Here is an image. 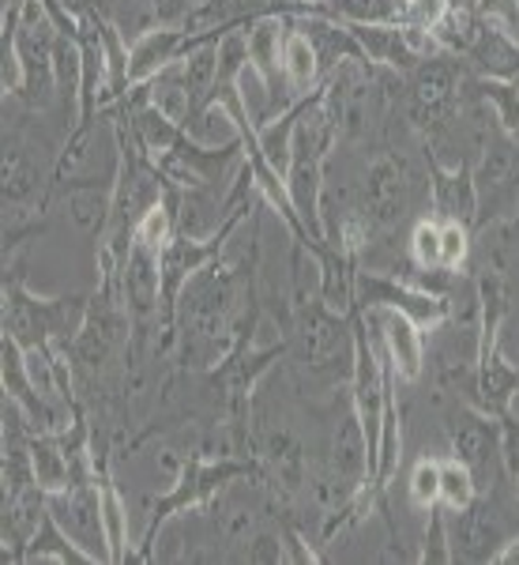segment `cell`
<instances>
[{"instance_id": "1", "label": "cell", "mask_w": 519, "mask_h": 565, "mask_svg": "<svg viewBox=\"0 0 519 565\" xmlns=\"http://www.w3.org/2000/svg\"><path fill=\"white\" fill-rule=\"evenodd\" d=\"M245 226V223H241ZM241 226L215 260H207L185 282L173 317V351L185 370H215L230 354L238 328L260 309L257 264H260V215L249 245L241 242Z\"/></svg>"}, {"instance_id": "2", "label": "cell", "mask_w": 519, "mask_h": 565, "mask_svg": "<svg viewBox=\"0 0 519 565\" xmlns=\"http://www.w3.org/2000/svg\"><path fill=\"white\" fill-rule=\"evenodd\" d=\"M90 295L42 298L23 282L15 257L4 260V335H12L26 354L65 351L87 321Z\"/></svg>"}, {"instance_id": "3", "label": "cell", "mask_w": 519, "mask_h": 565, "mask_svg": "<svg viewBox=\"0 0 519 565\" xmlns=\"http://www.w3.org/2000/svg\"><path fill=\"white\" fill-rule=\"evenodd\" d=\"M4 39L12 42L15 65H20V87L4 98H12L26 114L53 109L61 103V84H57L61 26L50 15L45 0H26L15 12H4Z\"/></svg>"}, {"instance_id": "4", "label": "cell", "mask_w": 519, "mask_h": 565, "mask_svg": "<svg viewBox=\"0 0 519 565\" xmlns=\"http://www.w3.org/2000/svg\"><path fill=\"white\" fill-rule=\"evenodd\" d=\"M245 476H263L260 463L252 457H204V452L185 457L177 463V479H173V487L151 505L148 535H143L140 551H136L132 558L136 562H151L154 540H159V532L173 521V516L199 513V509L212 505L215 494H223L230 482H238Z\"/></svg>"}, {"instance_id": "5", "label": "cell", "mask_w": 519, "mask_h": 565, "mask_svg": "<svg viewBox=\"0 0 519 565\" xmlns=\"http://www.w3.org/2000/svg\"><path fill=\"white\" fill-rule=\"evenodd\" d=\"M448 532L455 562H497V554L512 540H519V501L516 494L508 498L500 482H494V487L478 490V498L467 509L455 513V524H448Z\"/></svg>"}, {"instance_id": "6", "label": "cell", "mask_w": 519, "mask_h": 565, "mask_svg": "<svg viewBox=\"0 0 519 565\" xmlns=\"http://www.w3.org/2000/svg\"><path fill=\"white\" fill-rule=\"evenodd\" d=\"M252 457H257L275 501H294L313 482L302 434L282 412L279 418H271V412H252Z\"/></svg>"}, {"instance_id": "7", "label": "cell", "mask_w": 519, "mask_h": 565, "mask_svg": "<svg viewBox=\"0 0 519 565\" xmlns=\"http://www.w3.org/2000/svg\"><path fill=\"white\" fill-rule=\"evenodd\" d=\"M418 178L414 162L399 151H380L377 159L361 174V193H358V215L366 223V234H385L414 207L418 196Z\"/></svg>"}, {"instance_id": "8", "label": "cell", "mask_w": 519, "mask_h": 565, "mask_svg": "<svg viewBox=\"0 0 519 565\" xmlns=\"http://www.w3.org/2000/svg\"><path fill=\"white\" fill-rule=\"evenodd\" d=\"M354 306L358 309H396V313L411 317L422 332H436L441 324L452 321V298L422 290L407 279L380 276V271L358 268L354 279Z\"/></svg>"}, {"instance_id": "9", "label": "cell", "mask_w": 519, "mask_h": 565, "mask_svg": "<svg viewBox=\"0 0 519 565\" xmlns=\"http://www.w3.org/2000/svg\"><path fill=\"white\" fill-rule=\"evenodd\" d=\"M444 430H448L452 457L463 460L478 479V490L494 487L489 479L505 476V463H500V423L494 415L478 412L475 404H455L444 412Z\"/></svg>"}, {"instance_id": "10", "label": "cell", "mask_w": 519, "mask_h": 565, "mask_svg": "<svg viewBox=\"0 0 519 565\" xmlns=\"http://www.w3.org/2000/svg\"><path fill=\"white\" fill-rule=\"evenodd\" d=\"M50 516L65 527V535L90 562L109 565V543H106V524H102V498H98V482L84 479L72 482L68 490L50 494Z\"/></svg>"}, {"instance_id": "11", "label": "cell", "mask_w": 519, "mask_h": 565, "mask_svg": "<svg viewBox=\"0 0 519 565\" xmlns=\"http://www.w3.org/2000/svg\"><path fill=\"white\" fill-rule=\"evenodd\" d=\"M425 162H430V215L441 218V223H463L475 231L478 189L471 162L448 167V162L433 159V154H425Z\"/></svg>"}, {"instance_id": "12", "label": "cell", "mask_w": 519, "mask_h": 565, "mask_svg": "<svg viewBox=\"0 0 519 565\" xmlns=\"http://www.w3.org/2000/svg\"><path fill=\"white\" fill-rule=\"evenodd\" d=\"M369 317L372 332L380 340V351L391 362L399 381L414 385L418 377L425 373V340H422V328H418L411 317L396 313V309H361Z\"/></svg>"}, {"instance_id": "13", "label": "cell", "mask_w": 519, "mask_h": 565, "mask_svg": "<svg viewBox=\"0 0 519 565\" xmlns=\"http://www.w3.org/2000/svg\"><path fill=\"white\" fill-rule=\"evenodd\" d=\"M519 404V370L505 359L500 343L494 348H478V396L475 407L494 418L512 415Z\"/></svg>"}, {"instance_id": "14", "label": "cell", "mask_w": 519, "mask_h": 565, "mask_svg": "<svg viewBox=\"0 0 519 565\" xmlns=\"http://www.w3.org/2000/svg\"><path fill=\"white\" fill-rule=\"evenodd\" d=\"M294 23H298V31H302L305 39L313 42L316 61H321V79L332 76V72L339 68V65H350V61H358V65H369V57L361 53V45L350 34V26L321 20V15H294Z\"/></svg>"}, {"instance_id": "15", "label": "cell", "mask_w": 519, "mask_h": 565, "mask_svg": "<svg viewBox=\"0 0 519 565\" xmlns=\"http://www.w3.org/2000/svg\"><path fill=\"white\" fill-rule=\"evenodd\" d=\"M294 15H321L343 26L407 23V0H309Z\"/></svg>"}, {"instance_id": "16", "label": "cell", "mask_w": 519, "mask_h": 565, "mask_svg": "<svg viewBox=\"0 0 519 565\" xmlns=\"http://www.w3.org/2000/svg\"><path fill=\"white\" fill-rule=\"evenodd\" d=\"M95 482H98V498H102V524H106V543H109V565H121L132 558L129 546V509H125V498L117 490L113 476H109L106 457L95 452Z\"/></svg>"}, {"instance_id": "17", "label": "cell", "mask_w": 519, "mask_h": 565, "mask_svg": "<svg viewBox=\"0 0 519 565\" xmlns=\"http://www.w3.org/2000/svg\"><path fill=\"white\" fill-rule=\"evenodd\" d=\"M282 72H286V84L294 90V98L302 103L305 95H313L321 79V61H316L313 42L298 31L294 15H286V31H282Z\"/></svg>"}, {"instance_id": "18", "label": "cell", "mask_w": 519, "mask_h": 565, "mask_svg": "<svg viewBox=\"0 0 519 565\" xmlns=\"http://www.w3.org/2000/svg\"><path fill=\"white\" fill-rule=\"evenodd\" d=\"M26 562H72V565H95L87 558L84 551H79L76 543L68 540L65 535V527H61L53 516H45L42 521V527L34 532V540L26 543V551H23V562L20 565H26Z\"/></svg>"}, {"instance_id": "19", "label": "cell", "mask_w": 519, "mask_h": 565, "mask_svg": "<svg viewBox=\"0 0 519 565\" xmlns=\"http://www.w3.org/2000/svg\"><path fill=\"white\" fill-rule=\"evenodd\" d=\"M471 90H475L482 103L489 106V114L497 117L500 129L512 136V140H519V84L475 76V72H471Z\"/></svg>"}, {"instance_id": "20", "label": "cell", "mask_w": 519, "mask_h": 565, "mask_svg": "<svg viewBox=\"0 0 519 565\" xmlns=\"http://www.w3.org/2000/svg\"><path fill=\"white\" fill-rule=\"evenodd\" d=\"M475 498H478L475 471L455 457L441 460V505L448 509V513H459V509H467Z\"/></svg>"}, {"instance_id": "21", "label": "cell", "mask_w": 519, "mask_h": 565, "mask_svg": "<svg viewBox=\"0 0 519 565\" xmlns=\"http://www.w3.org/2000/svg\"><path fill=\"white\" fill-rule=\"evenodd\" d=\"M430 521H425V535H422V551H418V562L425 565H448L452 558V532H448V509L436 501V505L425 509Z\"/></svg>"}, {"instance_id": "22", "label": "cell", "mask_w": 519, "mask_h": 565, "mask_svg": "<svg viewBox=\"0 0 519 565\" xmlns=\"http://www.w3.org/2000/svg\"><path fill=\"white\" fill-rule=\"evenodd\" d=\"M411 260L425 271H444L441 268V218L422 215L411 226Z\"/></svg>"}, {"instance_id": "23", "label": "cell", "mask_w": 519, "mask_h": 565, "mask_svg": "<svg viewBox=\"0 0 519 565\" xmlns=\"http://www.w3.org/2000/svg\"><path fill=\"white\" fill-rule=\"evenodd\" d=\"M471 242L475 231L463 223H441V268L444 271H459L471 260Z\"/></svg>"}, {"instance_id": "24", "label": "cell", "mask_w": 519, "mask_h": 565, "mask_svg": "<svg viewBox=\"0 0 519 565\" xmlns=\"http://www.w3.org/2000/svg\"><path fill=\"white\" fill-rule=\"evenodd\" d=\"M411 501L418 509H430L441 501V460H433V457H422L411 468Z\"/></svg>"}, {"instance_id": "25", "label": "cell", "mask_w": 519, "mask_h": 565, "mask_svg": "<svg viewBox=\"0 0 519 565\" xmlns=\"http://www.w3.org/2000/svg\"><path fill=\"white\" fill-rule=\"evenodd\" d=\"M500 423V463H505V476L516 479L519 476V418L505 415Z\"/></svg>"}, {"instance_id": "26", "label": "cell", "mask_w": 519, "mask_h": 565, "mask_svg": "<svg viewBox=\"0 0 519 565\" xmlns=\"http://www.w3.org/2000/svg\"><path fill=\"white\" fill-rule=\"evenodd\" d=\"M26 0H4V12H15V8H23Z\"/></svg>"}, {"instance_id": "27", "label": "cell", "mask_w": 519, "mask_h": 565, "mask_svg": "<svg viewBox=\"0 0 519 565\" xmlns=\"http://www.w3.org/2000/svg\"><path fill=\"white\" fill-rule=\"evenodd\" d=\"M512 494H516V501H519V476L512 479Z\"/></svg>"}]
</instances>
